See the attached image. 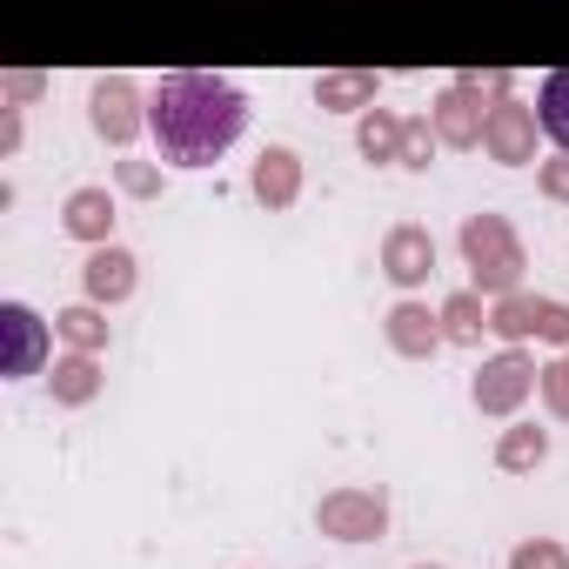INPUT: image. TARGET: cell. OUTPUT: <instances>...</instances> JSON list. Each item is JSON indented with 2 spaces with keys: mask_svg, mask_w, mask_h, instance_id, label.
Masks as SVG:
<instances>
[{
  "mask_svg": "<svg viewBox=\"0 0 569 569\" xmlns=\"http://www.w3.org/2000/svg\"><path fill=\"white\" fill-rule=\"evenodd\" d=\"M248 128V94L228 74H168L148 94V134L161 161L174 168H208L221 161Z\"/></svg>",
  "mask_w": 569,
  "mask_h": 569,
  "instance_id": "obj_1",
  "label": "cell"
},
{
  "mask_svg": "<svg viewBox=\"0 0 569 569\" xmlns=\"http://www.w3.org/2000/svg\"><path fill=\"white\" fill-rule=\"evenodd\" d=\"M41 362H48V322L28 302H0V376L28 382L41 376Z\"/></svg>",
  "mask_w": 569,
  "mask_h": 569,
  "instance_id": "obj_2",
  "label": "cell"
},
{
  "mask_svg": "<svg viewBox=\"0 0 569 569\" xmlns=\"http://www.w3.org/2000/svg\"><path fill=\"white\" fill-rule=\"evenodd\" d=\"M536 121H542V134L569 154V68L542 74V88H536Z\"/></svg>",
  "mask_w": 569,
  "mask_h": 569,
  "instance_id": "obj_3",
  "label": "cell"
}]
</instances>
